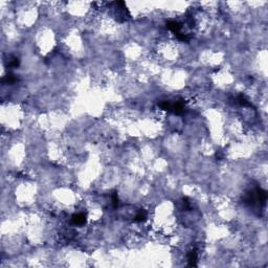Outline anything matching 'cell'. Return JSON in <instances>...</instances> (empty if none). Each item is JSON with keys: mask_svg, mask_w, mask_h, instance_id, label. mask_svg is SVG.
Instances as JSON below:
<instances>
[{"mask_svg": "<svg viewBox=\"0 0 268 268\" xmlns=\"http://www.w3.org/2000/svg\"><path fill=\"white\" fill-rule=\"evenodd\" d=\"M236 102H237L239 105L244 106V107H246V106H252V104L248 102V100H247L245 96H243V94H239L237 96V99H236Z\"/></svg>", "mask_w": 268, "mask_h": 268, "instance_id": "7", "label": "cell"}, {"mask_svg": "<svg viewBox=\"0 0 268 268\" xmlns=\"http://www.w3.org/2000/svg\"><path fill=\"white\" fill-rule=\"evenodd\" d=\"M16 80H17L16 77L12 73H10L2 79V83H3V84H14V83L16 82Z\"/></svg>", "mask_w": 268, "mask_h": 268, "instance_id": "9", "label": "cell"}, {"mask_svg": "<svg viewBox=\"0 0 268 268\" xmlns=\"http://www.w3.org/2000/svg\"><path fill=\"white\" fill-rule=\"evenodd\" d=\"M256 193H257V198H258V203L260 205H264L266 203V200H267V193L266 191H264L263 189L259 188L257 186L256 188Z\"/></svg>", "mask_w": 268, "mask_h": 268, "instance_id": "3", "label": "cell"}, {"mask_svg": "<svg viewBox=\"0 0 268 268\" xmlns=\"http://www.w3.org/2000/svg\"><path fill=\"white\" fill-rule=\"evenodd\" d=\"M183 110H184V102H183V100H179V101H177L176 103L172 104V108H171L172 113L180 115V114H182Z\"/></svg>", "mask_w": 268, "mask_h": 268, "instance_id": "2", "label": "cell"}, {"mask_svg": "<svg viewBox=\"0 0 268 268\" xmlns=\"http://www.w3.org/2000/svg\"><path fill=\"white\" fill-rule=\"evenodd\" d=\"M159 107L162 109V110H166L168 112H171V108H172V104L168 102V101H163V102L159 103Z\"/></svg>", "mask_w": 268, "mask_h": 268, "instance_id": "10", "label": "cell"}, {"mask_svg": "<svg viewBox=\"0 0 268 268\" xmlns=\"http://www.w3.org/2000/svg\"><path fill=\"white\" fill-rule=\"evenodd\" d=\"M146 220H147V212L145 209H140V211L137 213V215L134 217L135 222H145Z\"/></svg>", "mask_w": 268, "mask_h": 268, "instance_id": "6", "label": "cell"}, {"mask_svg": "<svg viewBox=\"0 0 268 268\" xmlns=\"http://www.w3.org/2000/svg\"><path fill=\"white\" fill-rule=\"evenodd\" d=\"M167 27H168L170 31H172L175 35L180 34L181 25H180L179 22H176V21H173V20H170V21L167 22Z\"/></svg>", "mask_w": 268, "mask_h": 268, "instance_id": "4", "label": "cell"}, {"mask_svg": "<svg viewBox=\"0 0 268 268\" xmlns=\"http://www.w3.org/2000/svg\"><path fill=\"white\" fill-rule=\"evenodd\" d=\"M87 222V215L84 214V213H79V214H76L73 216L71 218V223L73 225H84V224Z\"/></svg>", "mask_w": 268, "mask_h": 268, "instance_id": "1", "label": "cell"}, {"mask_svg": "<svg viewBox=\"0 0 268 268\" xmlns=\"http://www.w3.org/2000/svg\"><path fill=\"white\" fill-rule=\"evenodd\" d=\"M20 65V61L19 59L15 56H11V59L10 61L7 63V67L10 68H18Z\"/></svg>", "mask_w": 268, "mask_h": 268, "instance_id": "8", "label": "cell"}, {"mask_svg": "<svg viewBox=\"0 0 268 268\" xmlns=\"http://www.w3.org/2000/svg\"><path fill=\"white\" fill-rule=\"evenodd\" d=\"M216 158H217V160H222L223 156H222V154H221L219 151L216 152Z\"/></svg>", "mask_w": 268, "mask_h": 268, "instance_id": "13", "label": "cell"}, {"mask_svg": "<svg viewBox=\"0 0 268 268\" xmlns=\"http://www.w3.org/2000/svg\"><path fill=\"white\" fill-rule=\"evenodd\" d=\"M112 204H113V207H117L119 205V196H117L116 191L112 193Z\"/></svg>", "mask_w": 268, "mask_h": 268, "instance_id": "11", "label": "cell"}, {"mask_svg": "<svg viewBox=\"0 0 268 268\" xmlns=\"http://www.w3.org/2000/svg\"><path fill=\"white\" fill-rule=\"evenodd\" d=\"M177 36V38L179 39V40H181V41H189L190 40V36H188V35H184V34H178V35H176Z\"/></svg>", "mask_w": 268, "mask_h": 268, "instance_id": "12", "label": "cell"}, {"mask_svg": "<svg viewBox=\"0 0 268 268\" xmlns=\"http://www.w3.org/2000/svg\"><path fill=\"white\" fill-rule=\"evenodd\" d=\"M188 261H189V266L191 267L197 266V252H196V250H191L189 252Z\"/></svg>", "mask_w": 268, "mask_h": 268, "instance_id": "5", "label": "cell"}]
</instances>
